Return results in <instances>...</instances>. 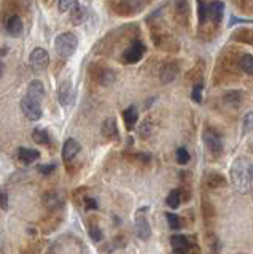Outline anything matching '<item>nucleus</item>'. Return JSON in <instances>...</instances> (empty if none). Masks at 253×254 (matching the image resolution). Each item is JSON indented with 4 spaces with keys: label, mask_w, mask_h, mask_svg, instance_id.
<instances>
[{
    "label": "nucleus",
    "mask_w": 253,
    "mask_h": 254,
    "mask_svg": "<svg viewBox=\"0 0 253 254\" xmlns=\"http://www.w3.org/2000/svg\"><path fill=\"white\" fill-rule=\"evenodd\" d=\"M115 10L116 14L120 16H131L142 11V8H145L147 2H139V0H121V2L110 3Z\"/></svg>",
    "instance_id": "nucleus-6"
},
{
    "label": "nucleus",
    "mask_w": 253,
    "mask_h": 254,
    "mask_svg": "<svg viewBox=\"0 0 253 254\" xmlns=\"http://www.w3.org/2000/svg\"><path fill=\"white\" fill-rule=\"evenodd\" d=\"M123 121H124V124H126V129H128V130H132L134 127H136L137 121H139V111H137V108L134 107V105H131V107L126 108V110L123 111Z\"/></svg>",
    "instance_id": "nucleus-21"
},
{
    "label": "nucleus",
    "mask_w": 253,
    "mask_h": 254,
    "mask_svg": "<svg viewBox=\"0 0 253 254\" xmlns=\"http://www.w3.org/2000/svg\"><path fill=\"white\" fill-rule=\"evenodd\" d=\"M228 185V181L225 178L223 173L220 172H207L204 177V188L209 189V190H215V189H220V188H225Z\"/></svg>",
    "instance_id": "nucleus-14"
},
{
    "label": "nucleus",
    "mask_w": 253,
    "mask_h": 254,
    "mask_svg": "<svg viewBox=\"0 0 253 254\" xmlns=\"http://www.w3.org/2000/svg\"><path fill=\"white\" fill-rule=\"evenodd\" d=\"M43 205L50 213H58L64 206V197L58 190H50L43 195Z\"/></svg>",
    "instance_id": "nucleus-13"
},
{
    "label": "nucleus",
    "mask_w": 253,
    "mask_h": 254,
    "mask_svg": "<svg viewBox=\"0 0 253 254\" xmlns=\"http://www.w3.org/2000/svg\"><path fill=\"white\" fill-rule=\"evenodd\" d=\"M164 214H166V219H168L169 227L172 230H180L181 229V219H180L178 214H175V213H164Z\"/></svg>",
    "instance_id": "nucleus-34"
},
{
    "label": "nucleus",
    "mask_w": 253,
    "mask_h": 254,
    "mask_svg": "<svg viewBox=\"0 0 253 254\" xmlns=\"http://www.w3.org/2000/svg\"><path fill=\"white\" fill-rule=\"evenodd\" d=\"M147 53V48L145 45L136 40V42H132L126 50L123 51L121 54V62L123 64H128V65H132V64H137L144 59V56Z\"/></svg>",
    "instance_id": "nucleus-3"
},
{
    "label": "nucleus",
    "mask_w": 253,
    "mask_h": 254,
    "mask_svg": "<svg viewBox=\"0 0 253 254\" xmlns=\"http://www.w3.org/2000/svg\"><path fill=\"white\" fill-rule=\"evenodd\" d=\"M175 21L181 27L188 26L189 21V5L188 2H177L175 3Z\"/></svg>",
    "instance_id": "nucleus-20"
},
{
    "label": "nucleus",
    "mask_w": 253,
    "mask_h": 254,
    "mask_svg": "<svg viewBox=\"0 0 253 254\" xmlns=\"http://www.w3.org/2000/svg\"><path fill=\"white\" fill-rule=\"evenodd\" d=\"M54 169H56V164L51 162V164H46V165H40L38 167V172H40L42 175H50Z\"/></svg>",
    "instance_id": "nucleus-42"
},
{
    "label": "nucleus",
    "mask_w": 253,
    "mask_h": 254,
    "mask_svg": "<svg viewBox=\"0 0 253 254\" xmlns=\"http://www.w3.org/2000/svg\"><path fill=\"white\" fill-rule=\"evenodd\" d=\"M250 178H252V183H253V165L250 167Z\"/></svg>",
    "instance_id": "nucleus-45"
},
{
    "label": "nucleus",
    "mask_w": 253,
    "mask_h": 254,
    "mask_svg": "<svg viewBox=\"0 0 253 254\" xmlns=\"http://www.w3.org/2000/svg\"><path fill=\"white\" fill-rule=\"evenodd\" d=\"M89 71L92 78L96 79L100 86H110L112 83H115V79H116V71L102 65V64H94V65H91Z\"/></svg>",
    "instance_id": "nucleus-5"
},
{
    "label": "nucleus",
    "mask_w": 253,
    "mask_h": 254,
    "mask_svg": "<svg viewBox=\"0 0 253 254\" xmlns=\"http://www.w3.org/2000/svg\"><path fill=\"white\" fill-rule=\"evenodd\" d=\"M0 205H2V210L6 211L8 210V194L2 190V194H0Z\"/></svg>",
    "instance_id": "nucleus-43"
},
{
    "label": "nucleus",
    "mask_w": 253,
    "mask_h": 254,
    "mask_svg": "<svg viewBox=\"0 0 253 254\" xmlns=\"http://www.w3.org/2000/svg\"><path fill=\"white\" fill-rule=\"evenodd\" d=\"M244 103V94L241 91H236V89H231L228 91L225 95H223V105L226 108H231V110H237L241 105Z\"/></svg>",
    "instance_id": "nucleus-17"
},
{
    "label": "nucleus",
    "mask_w": 253,
    "mask_h": 254,
    "mask_svg": "<svg viewBox=\"0 0 253 254\" xmlns=\"http://www.w3.org/2000/svg\"><path fill=\"white\" fill-rule=\"evenodd\" d=\"M178 73H180V65L175 61H168L160 67V79L164 84H169L172 81H175Z\"/></svg>",
    "instance_id": "nucleus-10"
},
{
    "label": "nucleus",
    "mask_w": 253,
    "mask_h": 254,
    "mask_svg": "<svg viewBox=\"0 0 253 254\" xmlns=\"http://www.w3.org/2000/svg\"><path fill=\"white\" fill-rule=\"evenodd\" d=\"M40 157V153L32 148H19L18 149V159L22 164H32Z\"/></svg>",
    "instance_id": "nucleus-23"
},
{
    "label": "nucleus",
    "mask_w": 253,
    "mask_h": 254,
    "mask_svg": "<svg viewBox=\"0 0 253 254\" xmlns=\"http://www.w3.org/2000/svg\"><path fill=\"white\" fill-rule=\"evenodd\" d=\"M166 202H168V205L170 206L172 210H177L180 203L183 202V195H181V190L180 189H173L172 192L168 195V198H166Z\"/></svg>",
    "instance_id": "nucleus-30"
},
{
    "label": "nucleus",
    "mask_w": 253,
    "mask_h": 254,
    "mask_svg": "<svg viewBox=\"0 0 253 254\" xmlns=\"http://www.w3.org/2000/svg\"><path fill=\"white\" fill-rule=\"evenodd\" d=\"M153 40H155V45L163 48L166 51H178V42L173 38L170 34L164 30H155L153 32Z\"/></svg>",
    "instance_id": "nucleus-9"
},
{
    "label": "nucleus",
    "mask_w": 253,
    "mask_h": 254,
    "mask_svg": "<svg viewBox=\"0 0 253 254\" xmlns=\"http://www.w3.org/2000/svg\"><path fill=\"white\" fill-rule=\"evenodd\" d=\"M83 202H84L86 211H91V210H97L99 208V203H97V200L94 197H86Z\"/></svg>",
    "instance_id": "nucleus-40"
},
{
    "label": "nucleus",
    "mask_w": 253,
    "mask_h": 254,
    "mask_svg": "<svg viewBox=\"0 0 253 254\" xmlns=\"http://www.w3.org/2000/svg\"><path fill=\"white\" fill-rule=\"evenodd\" d=\"M89 237H91L96 243H99V242H102V238H104V234H102V230H100L99 226L92 224V226L89 227Z\"/></svg>",
    "instance_id": "nucleus-38"
},
{
    "label": "nucleus",
    "mask_w": 253,
    "mask_h": 254,
    "mask_svg": "<svg viewBox=\"0 0 253 254\" xmlns=\"http://www.w3.org/2000/svg\"><path fill=\"white\" fill-rule=\"evenodd\" d=\"M30 100H34L37 103H40L45 97V87H43V83L40 79H32L29 84H27V95Z\"/></svg>",
    "instance_id": "nucleus-16"
},
{
    "label": "nucleus",
    "mask_w": 253,
    "mask_h": 254,
    "mask_svg": "<svg viewBox=\"0 0 253 254\" xmlns=\"http://www.w3.org/2000/svg\"><path fill=\"white\" fill-rule=\"evenodd\" d=\"M5 54H6V46L2 48V56H5Z\"/></svg>",
    "instance_id": "nucleus-46"
},
{
    "label": "nucleus",
    "mask_w": 253,
    "mask_h": 254,
    "mask_svg": "<svg viewBox=\"0 0 253 254\" xmlns=\"http://www.w3.org/2000/svg\"><path fill=\"white\" fill-rule=\"evenodd\" d=\"M253 132V111H247L242 118V133L247 135Z\"/></svg>",
    "instance_id": "nucleus-33"
},
{
    "label": "nucleus",
    "mask_w": 253,
    "mask_h": 254,
    "mask_svg": "<svg viewBox=\"0 0 253 254\" xmlns=\"http://www.w3.org/2000/svg\"><path fill=\"white\" fill-rule=\"evenodd\" d=\"M29 64H30V67H32V70H35V71L45 70L50 64L48 51H46L45 48H35L29 56Z\"/></svg>",
    "instance_id": "nucleus-8"
},
{
    "label": "nucleus",
    "mask_w": 253,
    "mask_h": 254,
    "mask_svg": "<svg viewBox=\"0 0 253 254\" xmlns=\"http://www.w3.org/2000/svg\"><path fill=\"white\" fill-rule=\"evenodd\" d=\"M202 140H204V145L207 146V149L213 156L221 154V151H223V138H221V135L215 129L207 127V129L202 132Z\"/></svg>",
    "instance_id": "nucleus-4"
},
{
    "label": "nucleus",
    "mask_w": 253,
    "mask_h": 254,
    "mask_svg": "<svg viewBox=\"0 0 253 254\" xmlns=\"http://www.w3.org/2000/svg\"><path fill=\"white\" fill-rule=\"evenodd\" d=\"M202 214H204V219H205V224L209 227H212L213 221H215V208H213V205L210 203V200H202Z\"/></svg>",
    "instance_id": "nucleus-24"
},
{
    "label": "nucleus",
    "mask_w": 253,
    "mask_h": 254,
    "mask_svg": "<svg viewBox=\"0 0 253 254\" xmlns=\"http://www.w3.org/2000/svg\"><path fill=\"white\" fill-rule=\"evenodd\" d=\"M202 89H204V84L202 83H197L193 86V91H191V97L196 103H201L202 102Z\"/></svg>",
    "instance_id": "nucleus-37"
},
{
    "label": "nucleus",
    "mask_w": 253,
    "mask_h": 254,
    "mask_svg": "<svg viewBox=\"0 0 253 254\" xmlns=\"http://www.w3.org/2000/svg\"><path fill=\"white\" fill-rule=\"evenodd\" d=\"M75 99V89H74V84L70 79H64V81L59 83L58 87V100L62 107H69L70 103L74 102Z\"/></svg>",
    "instance_id": "nucleus-11"
},
{
    "label": "nucleus",
    "mask_w": 253,
    "mask_h": 254,
    "mask_svg": "<svg viewBox=\"0 0 253 254\" xmlns=\"http://www.w3.org/2000/svg\"><path fill=\"white\" fill-rule=\"evenodd\" d=\"M61 222V216L56 213H50L48 218L43 221V234H50L53 230H56Z\"/></svg>",
    "instance_id": "nucleus-25"
},
{
    "label": "nucleus",
    "mask_w": 253,
    "mask_h": 254,
    "mask_svg": "<svg viewBox=\"0 0 253 254\" xmlns=\"http://www.w3.org/2000/svg\"><path fill=\"white\" fill-rule=\"evenodd\" d=\"M21 254H40V248L35 245V243H32V245H27L26 248H22L21 250Z\"/></svg>",
    "instance_id": "nucleus-41"
},
{
    "label": "nucleus",
    "mask_w": 253,
    "mask_h": 254,
    "mask_svg": "<svg viewBox=\"0 0 253 254\" xmlns=\"http://www.w3.org/2000/svg\"><path fill=\"white\" fill-rule=\"evenodd\" d=\"M80 151H82L80 141L75 140V138H67L64 146H62V161H64L66 164H69L70 161H74V159L78 156Z\"/></svg>",
    "instance_id": "nucleus-15"
},
{
    "label": "nucleus",
    "mask_w": 253,
    "mask_h": 254,
    "mask_svg": "<svg viewBox=\"0 0 253 254\" xmlns=\"http://www.w3.org/2000/svg\"><path fill=\"white\" fill-rule=\"evenodd\" d=\"M78 48V38L72 32H62L54 40V50L61 58H70L74 56Z\"/></svg>",
    "instance_id": "nucleus-2"
},
{
    "label": "nucleus",
    "mask_w": 253,
    "mask_h": 254,
    "mask_svg": "<svg viewBox=\"0 0 253 254\" xmlns=\"http://www.w3.org/2000/svg\"><path fill=\"white\" fill-rule=\"evenodd\" d=\"M124 157L128 159L129 162L132 164H140V165H145L152 162V156L147 154V153H124Z\"/></svg>",
    "instance_id": "nucleus-27"
},
{
    "label": "nucleus",
    "mask_w": 253,
    "mask_h": 254,
    "mask_svg": "<svg viewBox=\"0 0 253 254\" xmlns=\"http://www.w3.org/2000/svg\"><path fill=\"white\" fill-rule=\"evenodd\" d=\"M22 19L18 14H10L5 21V29L11 37H19L22 34Z\"/></svg>",
    "instance_id": "nucleus-18"
},
{
    "label": "nucleus",
    "mask_w": 253,
    "mask_h": 254,
    "mask_svg": "<svg viewBox=\"0 0 253 254\" xmlns=\"http://www.w3.org/2000/svg\"><path fill=\"white\" fill-rule=\"evenodd\" d=\"M102 135H104L107 140L118 141V138H120V132H118V126H116L115 118H107L104 121V124H102Z\"/></svg>",
    "instance_id": "nucleus-19"
},
{
    "label": "nucleus",
    "mask_w": 253,
    "mask_h": 254,
    "mask_svg": "<svg viewBox=\"0 0 253 254\" xmlns=\"http://www.w3.org/2000/svg\"><path fill=\"white\" fill-rule=\"evenodd\" d=\"M193 242H189V238L177 234V235H172L170 237V246L173 251H189V246H191Z\"/></svg>",
    "instance_id": "nucleus-22"
},
{
    "label": "nucleus",
    "mask_w": 253,
    "mask_h": 254,
    "mask_svg": "<svg viewBox=\"0 0 253 254\" xmlns=\"http://www.w3.org/2000/svg\"><path fill=\"white\" fill-rule=\"evenodd\" d=\"M32 138L38 145L43 146H50L51 145V135L46 132L45 129H34L32 130Z\"/></svg>",
    "instance_id": "nucleus-26"
},
{
    "label": "nucleus",
    "mask_w": 253,
    "mask_h": 254,
    "mask_svg": "<svg viewBox=\"0 0 253 254\" xmlns=\"http://www.w3.org/2000/svg\"><path fill=\"white\" fill-rule=\"evenodd\" d=\"M239 68L247 75H253V54H242L239 61Z\"/></svg>",
    "instance_id": "nucleus-31"
},
{
    "label": "nucleus",
    "mask_w": 253,
    "mask_h": 254,
    "mask_svg": "<svg viewBox=\"0 0 253 254\" xmlns=\"http://www.w3.org/2000/svg\"><path fill=\"white\" fill-rule=\"evenodd\" d=\"M152 133H153V121L148 118L139 126V135L142 138H148V137H152Z\"/></svg>",
    "instance_id": "nucleus-32"
},
{
    "label": "nucleus",
    "mask_w": 253,
    "mask_h": 254,
    "mask_svg": "<svg viewBox=\"0 0 253 254\" xmlns=\"http://www.w3.org/2000/svg\"><path fill=\"white\" fill-rule=\"evenodd\" d=\"M175 157H177V162L180 164V165H185V164H188V161H189V153H188V149L186 148H177V151H175Z\"/></svg>",
    "instance_id": "nucleus-36"
},
{
    "label": "nucleus",
    "mask_w": 253,
    "mask_h": 254,
    "mask_svg": "<svg viewBox=\"0 0 253 254\" xmlns=\"http://www.w3.org/2000/svg\"><path fill=\"white\" fill-rule=\"evenodd\" d=\"M234 40L247 45H253V29H239L237 32H234Z\"/></svg>",
    "instance_id": "nucleus-29"
},
{
    "label": "nucleus",
    "mask_w": 253,
    "mask_h": 254,
    "mask_svg": "<svg viewBox=\"0 0 253 254\" xmlns=\"http://www.w3.org/2000/svg\"><path fill=\"white\" fill-rule=\"evenodd\" d=\"M250 167L245 157H237L231 165V181L236 188L237 192H249L252 186V178H250Z\"/></svg>",
    "instance_id": "nucleus-1"
},
{
    "label": "nucleus",
    "mask_w": 253,
    "mask_h": 254,
    "mask_svg": "<svg viewBox=\"0 0 253 254\" xmlns=\"http://www.w3.org/2000/svg\"><path fill=\"white\" fill-rule=\"evenodd\" d=\"M19 107H21L22 113H24V116L32 123L40 121L42 116H43V110L40 107V103L30 100L29 97H22L21 102H19Z\"/></svg>",
    "instance_id": "nucleus-7"
},
{
    "label": "nucleus",
    "mask_w": 253,
    "mask_h": 254,
    "mask_svg": "<svg viewBox=\"0 0 253 254\" xmlns=\"http://www.w3.org/2000/svg\"><path fill=\"white\" fill-rule=\"evenodd\" d=\"M207 243H209L210 254H218V251H220V242H218V237L213 232L207 234Z\"/></svg>",
    "instance_id": "nucleus-35"
},
{
    "label": "nucleus",
    "mask_w": 253,
    "mask_h": 254,
    "mask_svg": "<svg viewBox=\"0 0 253 254\" xmlns=\"http://www.w3.org/2000/svg\"><path fill=\"white\" fill-rule=\"evenodd\" d=\"M239 254H242V253H239Z\"/></svg>",
    "instance_id": "nucleus-47"
},
{
    "label": "nucleus",
    "mask_w": 253,
    "mask_h": 254,
    "mask_svg": "<svg viewBox=\"0 0 253 254\" xmlns=\"http://www.w3.org/2000/svg\"><path fill=\"white\" fill-rule=\"evenodd\" d=\"M58 5H59L61 13H64V11H70V13H72L80 3H78V2H67V0H62V2H59Z\"/></svg>",
    "instance_id": "nucleus-39"
},
{
    "label": "nucleus",
    "mask_w": 253,
    "mask_h": 254,
    "mask_svg": "<svg viewBox=\"0 0 253 254\" xmlns=\"http://www.w3.org/2000/svg\"><path fill=\"white\" fill-rule=\"evenodd\" d=\"M86 16H88V13H86V8L82 6V3H80L72 13H70V21L74 22V26H80V24L84 22Z\"/></svg>",
    "instance_id": "nucleus-28"
},
{
    "label": "nucleus",
    "mask_w": 253,
    "mask_h": 254,
    "mask_svg": "<svg viewBox=\"0 0 253 254\" xmlns=\"http://www.w3.org/2000/svg\"><path fill=\"white\" fill-rule=\"evenodd\" d=\"M172 254H189L188 251H173Z\"/></svg>",
    "instance_id": "nucleus-44"
},
{
    "label": "nucleus",
    "mask_w": 253,
    "mask_h": 254,
    "mask_svg": "<svg viewBox=\"0 0 253 254\" xmlns=\"http://www.w3.org/2000/svg\"><path fill=\"white\" fill-rule=\"evenodd\" d=\"M145 211L147 208H142L136 213V234L140 240H148L152 235V227H150V222L145 216Z\"/></svg>",
    "instance_id": "nucleus-12"
}]
</instances>
